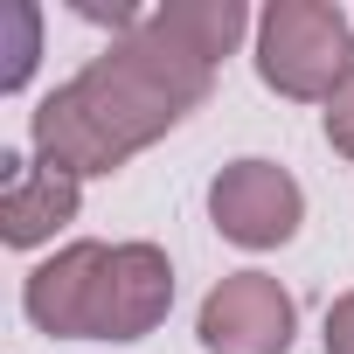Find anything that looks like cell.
Wrapping results in <instances>:
<instances>
[{
	"instance_id": "cell-1",
	"label": "cell",
	"mask_w": 354,
	"mask_h": 354,
	"mask_svg": "<svg viewBox=\"0 0 354 354\" xmlns=\"http://www.w3.org/2000/svg\"><path fill=\"white\" fill-rule=\"evenodd\" d=\"M223 63L195 56L153 8L139 28L111 35L77 77H63L28 111V153L77 181H111L125 160L160 146L174 125H188L216 97Z\"/></svg>"
},
{
	"instance_id": "cell-2",
	"label": "cell",
	"mask_w": 354,
	"mask_h": 354,
	"mask_svg": "<svg viewBox=\"0 0 354 354\" xmlns=\"http://www.w3.org/2000/svg\"><path fill=\"white\" fill-rule=\"evenodd\" d=\"M257 84L285 104H319L354 77V15L333 0H271L250 35Z\"/></svg>"
},
{
	"instance_id": "cell-3",
	"label": "cell",
	"mask_w": 354,
	"mask_h": 354,
	"mask_svg": "<svg viewBox=\"0 0 354 354\" xmlns=\"http://www.w3.org/2000/svg\"><path fill=\"white\" fill-rule=\"evenodd\" d=\"M209 223H216L223 243H236L250 257L285 250L306 230V188L285 160H264V153L223 160L216 181H209Z\"/></svg>"
},
{
	"instance_id": "cell-4",
	"label": "cell",
	"mask_w": 354,
	"mask_h": 354,
	"mask_svg": "<svg viewBox=\"0 0 354 354\" xmlns=\"http://www.w3.org/2000/svg\"><path fill=\"white\" fill-rule=\"evenodd\" d=\"M195 340L202 354H292L299 340V299L271 271H230L202 292L195 306Z\"/></svg>"
},
{
	"instance_id": "cell-5",
	"label": "cell",
	"mask_w": 354,
	"mask_h": 354,
	"mask_svg": "<svg viewBox=\"0 0 354 354\" xmlns=\"http://www.w3.org/2000/svg\"><path fill=\"white\" fill-rule=\"evenodd\" d=\"M104 264H111V243H97V236L56 243V250L21 278V313H28V326L49 333V340H91V333H97Z\"/></svg>"
},
{
	"instance_id": "cell-6",
	"label": "cell",
	"mask_w": 354,
	"mask_h": 354,
	"mask_svg": "<svg viewBox=\"0 0 354 354\" xmlns=\"http://www.w3.org/2000/svg\"><path fill=\"white\" fill-rule=\"evenodd\" d=\"M174 313V257L153 243V236H125L111 243V264H104V292H97V333L91 340H146L160 333Z\"/></svg>"
},
{
	"instance_id": "cell-7",
	"label": "cell",
	"mask_w": 354,
	"mask_h": 354,
	"mask_svg": "<svg viewBox=\"0 0 354 354\" xmlns=\"http://www.w3.org/2000/svg\"><path fill=\"white\" fill-rule=\"evenodd\" d=\"M77 216H84V181H77V174H56L35 153L28 160L21 153L0 160V243H8V250H42Z\"/></svg>"
},
{
	"instance_id": "cell-8",
	"label": "cell",
	"mask_w": 354,
	"mask_h": 354,
	"mask_svg": "<svg viewBox=\"0 0 354 354\" xmlns=\"http://www.w3.org/2000/svg\"><path fill=\"white\" fill-rule=\"evenodd\" d=\"M0 97H21L28 77H35V56H42V8L35 0H8L0 8Z\"/></svg>"
},
{
	"instance_id": "cell-9",
	"label": "cell",
	"mask_w": 354,
	"mask_h": 354,
	"mask_svg": "<svg viewBox=\"0 0 354 354\" xmlns=\"http://www.w3.org/2000/svg\"><path fill=\"white\" fill-rule=\"evenodd\" d=\"M319 132H326V146H333V153L354 167V77H347L333 97H326V111H319Z\"/></svg>"
},
{
	"instance_id": "cell-10",
	"label": "cell",
	"mask_w": 354,
	"mask_h": 354,
	"mask_svg": "<svg viewBox=\"0 0 354 354\" xmlns=\"http://www.w3.org/2000/svg\"><path fill=\"white\" fill-rule=\"evenodd\" d=\"M319 347H326V354H354V292H340V299L326 306V319H319Z\"/></svg>"
}]
</instances>
